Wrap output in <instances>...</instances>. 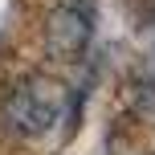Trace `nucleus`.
I'll return each mask as SVG.
<instances>
[{"mask_svg": "<svg viewBox=\"0 0 155 155\" xmlns=\"http://www.w3.org/2000/svg\"><path fill=\"white\" fill-rule=\"evenodd\" d=\"M65 102H70V90H65L61 82H53V78H25V82H16L12 90L4 94V123L12 135H21V139H41L45 131H53L57 118H61Z\"/></svg>", "mask_w": 155, "mask_h": 155, "instance_id": "obj_1", "label": "nucleus"}, {"mask_svg": "<svg viewBox=\"0 0 155 155\" xmlns=\"http://www.w3.org/2000/svg\"><path fill=\"white\" fill-rule=\"evenodd\" d=\"M90 37H94V25L82 4H57L45 21V49L57 61H78L90 45Z\"/></svg>", "mask_w": 155, "mask_h": 155, "instance_id": "obj_2", "label": "nucleus"}]
</instances>
